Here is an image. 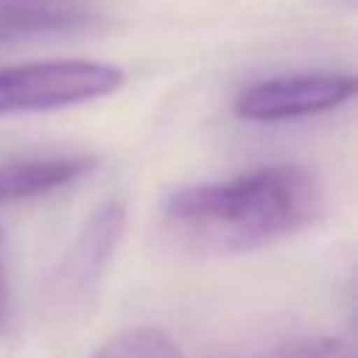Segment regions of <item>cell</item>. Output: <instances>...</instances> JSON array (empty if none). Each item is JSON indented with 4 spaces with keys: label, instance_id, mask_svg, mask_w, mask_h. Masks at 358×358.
<instances>
[{
    "label": "cell",
    "instance_id": "7a4b0ae2",
    "mask_svg": "<svg viewBox=\"0 0 358 358\" xmlns=\"http://www.w3.org/2000/svg\"><path fill=\"white\" fill-rule=\"evenodd\" d=\"M126 73L87 59L31 62L0 70V115L48 112L98 101L123 87Z\"/></svg>",
    "mask_w": 358,
    "mask_h": 358
},
{
    "label": "cell",
    "instance_id": "277c9868",
    "mask_svg": "<svg viewBox=\"0 0 358 358\" xmlns=\"http://www.w3.org/2000/svg\"><path fill=\"white\" fill-rule=\"evenodd\" d=\"M355 95V78L350 73L316 70L274 76L238 92L235 115L252 123H282L330 112Z\"/></svg>",
    "mask_w": 358,
    "mask_h": 358
},
{
    "label": "cell",
    "instance_id": "9c48e42d",
    "mask_svg": "<svg viewBox=\"0 0 358 358\" xmlns=\"http://www.w3.org/2000/svg\"><path fill=\"white\" fill-rule=\"evenodd\" d=\"M8 310H11V296H8V280H6V268L0 260V333L8 324Z\"/></svg>",
    "mask_w": 358,
    "mask_h": 358
},
{
    "label": "cell",
    "instance_id": "52a82bcc",
    "mask_svg": "<svg viewBox=\"0 0 358 358\" xmlns=\"http://www.w3.org/2000/svg\"><path fill=\"white\" fill-rule=\"evenodd\" d=\"M92 358H182V355L165 330L143 324L112 336Z\"/></svg>",
    "mask_w": 358,
    "mask_h": 358
},
{
    "label": "cell",
    "instance_id": "6da1fadb",
    "mask_svg": "<svg viewBox=\"0 0 358 358\" xmlns=\"http://www.w3.org/2000/svg\"><path fill=\"white\" fill-rule=\"evenodd\" d=\"M322 207V187L308 168L263 165L173 190L162 201V227L190 252L241 255L310 227Z\"/></svg>",
    "mask_w": 358,
    "mask_h": 358
},
{
    "label": "cell",
    "instance_id": "3957f363",
    "mask_svg": "<svg viewBox=\"0 0 358 358\" xmlns=\"http://www.w3.org/2000/svg\"><path fill=\"white\" fill-rule=\"evenodd\" d=\"M123 224H126V207L117 199H106L87 215L73 246L56 263V268L45 282V299L50 308L73 310L87 299H92L115 255Z\"/></svg>",
    "mask_w": 358,
    "mask_h": 358
},
{
    "label": "cell",
    "instance_id": "8992f818",
    "mask_svg": "<svg viewBox=\"0 0 358 358\" xmlns=\"http://www.w3.org/2000/svg\"><path fill=\"white\" fill-rule=\"evenodd\" d=\"M90 0H0V48L78 31L92 22Z\"/></svg>",
    "mask_w": 358,
    "mask_h": 358
},
{
    "label": "cell",
    "instance_id": "ba28073f",
    "mask_svg": "<svg viewBox=\"0 0 358 358\" xmlns=\"http://www.w3.org/2000/svg\"><path fill=\"white\" fill-rule=\"evenodd\" d=\"M249 358H352V350L338 338H299Z\"/></svg>",
    "mask_w": 358,
    "mask_h": 358
},
{
    "label": "cell",
    "instance_id": "5b68a950",
    "mask_svg": "<svg viewBox=\"0 0 358 358\" xmlns=\"http://www.w3.org/2000/svg\"><path fill=\"white\" fill-rule=\"evenodd\" d=\"M95 159L87 154H59V157H31L0 162V204L39 199L62 187L76 185L92 173Z\"/></svg>",
    "mask_w": 358,
    "mask_h": 358
}]
</instances>
